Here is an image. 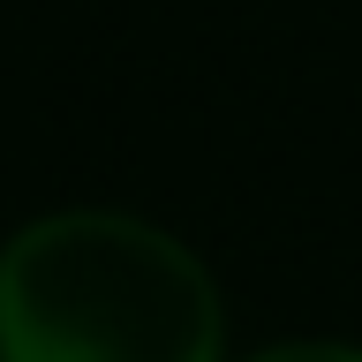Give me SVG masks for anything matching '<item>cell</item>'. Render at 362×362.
Returning <instances> with one entry per match:
<instances>
[{
    "instance_id": "obj_2",
    "label": "cell",
    "mask_w": 362,
    "mask_h": 362,
    "mask_svg": "<svg viewBox=\"0 0 362 362\" xmlns=\"http://www.w3.org/2000/svg\"><path fill=\"white\" fill-rule=\"evenodd\" d=\"M242 362H362L355 339H272V347H249Z\"/></svg>"
},
{
    "instance_id": "obj_1",
    "label": "cell",
    "mask_w": 362,
    "mask_h": 362,
    "mask_svg": "<svg viewBox=\"0 0 362 362\" xmlns=\"http://www.w3.org/2000/svg\"><path fill=\"white\" fill-rule=\"evenodd\" d=\"M0 362H226L219 279L144 211H38L0 242Z\"/></svg>"
}]
</instances>
